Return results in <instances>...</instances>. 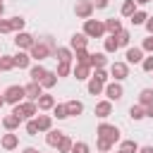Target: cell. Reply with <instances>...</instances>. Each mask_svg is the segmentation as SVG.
Masks as SVG:
<instances>
[{"label":"cell","mask_w":153,"mask_h":153,"mask_svg":"<svg viewBox=\"0 0 153 153\" xmlns=\"http://www.w3.org/2000/svg\"><path fill=\"white\" fill-rule=\"evenodd\" d=\"M72 74H74V79H76V81H84V79H91V67H88V65H74V69H72Z\"/></svg>","instance_id":"9a60e30c"},{"label":"cell","mask_w":153,"mask_h":153,"mask_svg":"<svg viewBox=\"0 0 153 153\" xmlns=\"http://www.w3.org/2000/svg\"><path fill=\"white\" fill-rule=\"evenodd\" d=\"M26 134H29V136H36V134H38V124H36V120H29V122H26Z\"/></svg>","instance_id":"7bdbcfd3"},{"label":"cell","mask_w":153,"mask_h":153,"mask_svg":"<svg viewBox=\"0 0 153 153\" xmlns=\"http://www.w3.org/2000/svg\"><path fill=\"white\" fill-rule=\"evenodd\" d=\"M24 91H26V100H38L41 96H43V86L38 84V81H31V84H26L24 86Z\"/></svg>","instance_id":"8fae6325"},{"label":"cell","mask_w":153,"mask_h":153,"mask_svg":"<svg viewBox=\"0 0 153 153\" xmlns=\"http://www.w3.org/2000/svg\"><path fill=\"white\" fill-rule=\"evenodd\" d=\"M31 65V55L29 53H24V50H19L17 55H14V67H19V69H26Z\"/></svg>","instance_id":"44dd1931"},{"label":"cell","mask_w":153,"mask_h":153,"mask_svg":"<svg viewBox=\"0 0 153 153\" xmlns=\"http://www.w3.org/2000/svg\"><path fill=\"white\" fill-rule=\"evenodd\" d=\"M91 79H96V81H100V84H108V72H105V69H96V72L91 74Z\"/></svg>","instance_id":"60d3db41"},{"label":"cell","mask_w":153,"mask_h":153,"mask_svg":"<svg viewBox=\"0 0 153 153\" xmlns=\"http://www.w3.org/2000/svg\"><path fill=\"white\" fill-rule=\"evenodd\" d=\"M124 57H127V65H141L143 62V48H131L129 45Z\"/></svg>","instance_id":"30bf717a"},{"label":"cell","mask_w":153,"mask_h":153,"mask_svg":"<svg viewBox=\"0 0 153 153\" xmlns=\"http://www.w3.org/2000/svg\"><path fill=\"white\" fill-rule=\"evenodd\" d=\"M45 74H48V69H45L43 65H33V67L29 69V76H31V81H38V84L43 81V76H45Z\"/></svg>","instance_id":"7402d4cb"},{"label":"cell","mask_w":153,"mask_h":153,"mask_svg":"<svg viewBox=\"0 0 153 153\" xmlns=\"http://www.w3.org/2000/svg\"><path fill=\"white\" fill-rule=\"evenodd\" d=\"M105 96H108L110 103H112V100H120V98L124 96L122 84H120V81H110V84H105Z\"/></svg>","instance_id":"ba28073f"},{"label":"cell","mask_w":153,"mask_h":153,"mask_svg":"<svg viewBox=\"0 0 153 153\" xmlns=\"http://www.w3.org/2000/svg\"><path fill=\"white\" fill-rule=\"evenodd\" d=\"M110 76H112L115 81L127 79V76H129V65H127V62H112V65H110Z\"/></svg>","instance_id":"52a82bcc"},{"label":"cell","mask_w":153,"mask_h":153,"mask_svg":"<svg viewBox=\"0 0 153 153\" xmlns=\"http://www.w3.org/2000/svg\"><path fill=\"white\" fill-rule=\"evenodd\" d=\"M139 153H153V146H143V148H139Z\"/></svg>","instance_id":"816d5d0a"},{"label":"cell","mask_w":153,"mask_h":153,"mask_svg":"<svg viewBox=\"0 0 153 153\" xmlns=\"http://www.w3.org/2000/svg\"><path fill=\"white\" fill-rule=\"evenodd\" d=\"M141 69H143V72H153V55L143 57V62H141Z\"/></svg>","instance_id":"bcb514c9"},{"label":"cell","mask_w":153,"mask_h":153,"mask_svg":"<svg viewBox=\"0 0 153 153\" xmlns=\"http://www.w3.org/2000/svg\"><path fill=\"white\" fill-rule=\"evenodd\" d=\"M0 122H2V120H0Z\"/></svg>","instance_id":"91938a15"},{"label":"cell","mask_w":153,"mask_h":153,"mask_svg":"<svg viewBox=\"0 0 153 153\" xmlns=\"http://www.w3.org/2000/svg\"><path fill=\"white\" fill-rule=\"evenodd\" d=\"M55 84H57V74H55V72H48V74L43 76V81H41L43 88H53Z\"/></svg>","instance_id":"1f68e13d"},{"label":"cell","mask_w":153,"mask_h":153,"mask_svg":"<svg viewBox=\"0 0 153 153\" xmlns=\"http://www.w3.org/2000/svg\"><path fill=\"white\" fill-rule=\"evenodd\" d=\"M93 2V7H98V10H105L108 5H110V0H91Z\"/></svg>","instance_id":"c3c4849f"},{"label":"cell","mask_w":153,"mask_h":153,"mask_svg":"<svg viewBox=\"0 0 153 153\" xmlns=\"http://www.w3.org/2000/svg\"><path fill=\"white\" fill-rule=\"evenodd\" d=\"M129 117L136 120V122L143 120V117H146V108H143V105H131V108H129Z\"/></svg>","instance_id":"f546056e"},{"label":"cell","mask_w":153,"mask_h":153,"mask_svg":"<svg viewBox=\"0 0 153 153\" xmlns=\"http://www.w3.org/2000/svg\"><path fill=\"white\" fill-rule=\"evenodd\" d=\"M74 60H76V65H88L91 55L86 53V48H84V50H74Z\"/></svg>","instance_id":"e575fe53"},{"label":"cell","mask_w":153,"mask_h":153,"mask_svg":"<svg viewBox=\"0 0 153 153\" xmlns=\"http://www.w3.org/2000/svg\"><path fill=\"white\" fill-rule=\"evenodd\" d=\"M146 19H148V14H146L143 10H136V12L129 17V22H131L134 26H141V24H146Z\"/></svg>","instance_id":"83f0119b"},{"label":"cell","mask_w":153,"mask_h":153,"mask_svg":"<svg viewBox=\"0 0 153 153\" xmlns=\"http://www.w3.org/2000/svg\"><path fill=\"white\" fill-rule=\"evenodd\" d=\"M2 7H5V5H2V0H0V10H2Z\"/></svg>","instance_id":"9f6ffc18"},{"label":"cell","mask_w":153,"mask_h":153,"mask_svg":"<svg viewBox=\"0 0 153 153\" xmlns=\"http://www.w3.org/2000/svg\"><path fill=\"white\" fill-rule=\"evenodd\" d=\"M0 33H12V22L10 19H0Z\"/></svg>","instance_id":"f6af8a7d"},{"label":"cell","mask_w":153,"mask_h":153,"mask_svg":"<svg viewBox=\"0 0 153 153\" xmlns=\"http://www.w3.org/2000/svg\"><path fill=\"white\" fill-rule=\"evenodd\" d=\"M2 105H5V96H0V108H2Z\"/></svg>","instance_id":"11a10c76"},{"label":"cell","mask_w":153,"mask_h":153,"mask_svg":"<svg viewBox=\"0 0 153 153\" xmlns=\"http://www.w3.org/2000/svg\"><path fill=\"white\" fill-rule=\"evenodd\" d=\"M50 53H55L45 41H41V43H33L31 45V50H29V55H31V60H36V62H41V60H45Z\"/></svg>","instance_id":"5b68a950"},{"label":"cell","mask_w":153,"mask_h":153,"mask_svg":"<svg viewBox=\"0 0 153 153\" xmlns=\"http://www.w3.org/2000/svg\"><path fill=\"white\" fill-rule=\"evenodd\" d=\"M55 153H60V151H55Z\"/></svg>","instance_id":"6f0895ef"},{"label":"cell","mask_w":153,"mask_h":153,"mask_svg":"<svg viewBox=\"0 0 153 153\" xmlns=\"http://www.w3.org/2000/svg\"><path fill=\"white\" fill-rule=\"evenodd\" d=\"M96 146H98V151H100V153H105V151H110V148H112V143H110V141H105V139H98V141H96Z\"/></svg>","instance_id":"ee69618b"},{"label":"cell","mask_w":153,"mask_h":153,"mask_svg":"<svg viewBox=\"0 0 153 153\" xmlns=\"http://www.w3.org/2000/svg\"><path fill=\"white\" fill-rule=\"evenodd\" d=\"M72 153H91V148H88V143H84V141H76V143L72 146Z\"/></svg>","instance_id":"b9f144b4"},{"label":"cell","mask_w":153,"mask_h":153,"mask_svg":"<svg viewBox=\"0 0 153 153\" xmlns=\"http://www.w3.org/2000/svg\"><path fill=\"white\" fill-rule=\"evenodd\" d=\"M33 43H36V38H33L31 33H26V31H22V33L14 36V45H17L19 50H31Z\"/></svg>","instance_id":"9c48e42d"},{"label":"cell","mask_w":153,"mask_h":153,"mask_svg":"<svg viewBox=\"0 0 153 153\" xmlns=\"http://www.w3.org/2000/svg\"><path fill=\"white\" fill-rule=\"evenodd\" d=\"M86 43H88V36H86L84 31H81V33H74V36L69 38V48H72V50H84Z\"/></svg>","instance_id":"7c38bea8"},{"label":"cell","mask_w":153,"mask_h":153,"mask_svg":"<svg viewBox=\"0 0 153 153\" xmlns=\"http://www.w3.org/2000/svg\"><path fill=\"white\" fill-rule=\"evenodd\" d=\"M22 153H41V151H38V148H31V146H29V148H24Z\"/></svg>","instance_id":"f5cc1de1"},{"label":"cell","mask_w":153,"mask_h":153,"mask_svg":"<svg viewBox=\"0 0 153 153\" xmlns=\"http://www.w3.org/2000/svg\"><path fill=\"white\" fill-rule=\"evenodd\" d=\"M136 12V2L134 0H124L122 2V17H131Z\"/></svg>","instance_id":"d6a6232c"},{"label":"cell","mask_w":153,"mask_h":153,"mask_svg":"<svg viewBox=\"0 0 153 153\" xmlns=\"http://www.w3.org/2000/svg\"><path fill=\"white\" fill-rule=\"evenodd\" d=\"M96 139H105V141H110L112 146L120 141V129L115 127V124H108V122H100L98 127H96Z\"/></svg>","instance_id":"6da1fadb"},{"label":"cell","mask_w":153,"mask_h":153,"mask_svg":"<svg viewBox=\"0 0 153 153\" xmlns=\"http://www.w3.org/2000/svg\"><path fill=\"white\" fill-rule=\"evenodd\" d=\"M84 33H86L88 38H103V36H105V22L86 19V22H84Z\"/></svg>","instance_id":"277c9868"},{"label":"cell","mask_w":153,"mask_h":153,"mask_svg":"<svg viewBox=\"0 0 153 153\" xmlns=\"http://www.w3.org/2000/svg\"><path fill=\"white\" fill-rule=\"evenodd\" d=\"M0 143H2V148H5V151H14V148L19 146V136H17L14 131H7V134L2 136V141H0Z\"/></svg>","instance_id":"5bb4252c"},{"label":"cell","mask_w":153,"mask_h":153,"mask_svg":"<svg viewBox=\"0 0 153 153\" xmlns=\"http://www.w3.org/2000/svg\"><path fill=\"white\" fill-rule=\"evenodd\" d=\"M110 112H112V103H110V100H100V103H96V117L105 120V117H110Z\"/></svg>","instance_id":"2e32d148"},{"label":"cell","mask_w":153,"mask_h":153,"mask_svg":"<svg viewBox=\"0 0 153 153\" xmlns=\"http://www.w3.org/2000/svg\"><path fill=\"white\" fill-rule=\"evenodd\" d=\"M117 153H120V151H117Z\"/></svg>","instance_id":"680465c9"},{"label":"cell","mask_w":153,"mask_h":153,"mask_svg":"<svg viewBox=\"0 0 153 153\" xmlns=\"http://www.w3.org/2000/svg\"><path fill=\"white\" fill-rule=\"evenodd\" d=\"M36 124H38V131H50L53 127V115H36Z\"/></svg>","instance_id":"ffe728a7"},{"label":"cell","mask_w":153,"mask_h":153,"mask_svg":"<svg viewBox=\"0 0 153 153\" xmlns=\"http://www.w3.org/2000/svg\"><path fill=\"white\" fill-rule=\"evenodd\" d=\"M10 22H12V31H14V33H22V31H24V24H26L24 17H12Z\"/></svg>","instance_id":"836d02e7"},{"label":"cell","mask_w":153,"mask_h":153,"mask_svg":"<svg viewBox=\"0 0 153 153\" xmlns=\"http://www.w3.org/2000/svg\"><path fill=\"white\" fill-rule=\"evenodd\" d=\"M72 146H74V141H72L69 136H65V139L60 141V146H57V151H60V153H72Z\"/></svg>","instance_id":"f35d334b"},{"label":"cell","mask_w":153,"mask_h":153,"mask_svg":"<svg viewBox=\"0 0 153 153\" xmlns=\"http://www.w3.org/2000/svg\"><path fill=\"white\" fill-rule=\"evenodd\" d=\"M14 69V55H2L0 57V72H10Z\"/></svg>","instance_id":"4dcf8cb0"},{"label":"cell","mask_w":153,"mask_h":153,"mask_svg":"<svg viewBox=\"0 0 153 153\" xmlns=\"http://www.w3.org/2000/svg\"><path fill=\"white\" fill-rule=\"evenodd\" d=\"M2 96H5V103H10V105L14 108V105L24 103V98H26V91H24V86H19V84H12V86H7V91H5Z\"/></svg>","instance_id":"7a4b0ae2"},{"label":"cell","mask_w":153,"mask_h":153,"mask_svg":"<svg viewBox=\"0 0 153 153\" xmlns=\"http://www.w3.org/2000/svg\"><path fill=\"white\" fill-rule=\"evenodd\" d=\"M62 139H65V131H60V129H50V131L45 134V143L53 146V148H57Z\"/></svg>","instance_id":"4fadbf2b"},{"label":"cell","mask_w":153,"mask_h":153,"mask_svg":"<svg viewBox=\"0 0 153 153\" xmlns=\"http://www.w3.org/2000/svg\"><path fill=\"white\" fill-rule=\"evenodd\" d=\"M105 65H108L105 53H93V55H91V60H88V67H93V69H103Z\"/></svg>","instance_id":"e0dca14e"},{"label":"cell","mask_w":153,"mask_h":153,"mask_svg":"<svg viewBox=\"0 0 153 153\" xmlns=\"http://www.w3.org/2000/svg\"><path fill=\"white\" fill-rule=\"evenodd\" d=\"M36 105H38V110H53L57 103H55V98H53L50 93H43V96L36 100Z\"/></svg>","instance_id":"ac0fdd59"},{"label":"cell","mask_w":153,"mask_h":153,"mask_svg":"<svg viewBox=\"0 0 153 153\" xmlns=\"http://www.w3.org/2000/svg\"><path fill=\"white\" fill-rule=\"evenodd\" d=\"M105 31H110V36H117V33L122 31V22H120V19H115V17L105 19Z\"/></svg>","instance_id":"cb8c5ba5"},{"label":"cell","mask_w":153,"mask_h":153,"mask_svg":"<svg viewBox=\"0 0 153 153\" xmlns=\"http://www.w3.org/2000/svg\"><path fill=\"white\" fill-rule=\"evenodd\" d=\"M115 38H117V43H120V45H124V48H129V43H131V36H129V31H124V29H122V31H120Z\"/></svg>","instance_id":"8d00e7d4"},{"label":"cell","mask_w":153,"mask_h":153,"mask_svg":"<svg viewBox=\"0 0 153 153\" xmlns=\"http://www.w3.org/2000/svg\"><path fill=\"white\" fill-rule=\"evenodd\" d=\"M65 105H67V115H69V117H76V115L84 112V103H81V100H67Z\"/></svg>","instance_id":"603a6c76"},{"label":"cell","mask_w":153,"mask_h":153,"mask_svg":"<svg viewBox=\"0 0 153 153\" xmlns=\"http://www.w3.org/2000/svg\"><path fill=\"white\" fill-rule=\"evenodd\" d=\"M146 117H151V120H153V103L146 108Z\"/></svg>","instance_id":"f907efd6"},{"label":"cell","mask_w":153,"mask_h":153,"mask_svg":"<svg viewBox=\"0 0 153 153\" xmlns=\"http://www.w3.org/2000/svg\"><path fill=\"white\" fill-rule=\"evenodd\" d=\"M93 10H96V7H93V2H91V0H76V5H74L76 17H79V19H84V22H86V19H91Z\"/></svg>","instance_id":"8992f818"},{"label":"cell","mask_w":153,"mask_h":153,"mask_svg":"<svg viewBox=\"0 0 153 153\" xmlns=\"http://www.w3.org/2000/svg\"><path fill=\"white\" fill-rule=\"evenodd\" d=\"M105 91V84H100V81H96V79H88V93L91 96H100Z\"/></svg>","instance_id":"f1b7e54d"},{"label":"cell","mask_w":153,"mask_h":153,"mask_svg":"<svg viewBox=\"0 0 153 153\" xmlns=\"http://www.w3.org/2000/svg\"><path fill=\"white\" fill-rule=\"evenodd\" d=\"M55 60H57V62H72V60H74L72 48H57V50H55Z\"/></svg>","instance_id":"d4e9b609"},{"label":"cell","mask_w":153,"mask_h":153,"mask_svg":"<svg viewBox=\"0 0 153 153\" xmlns=\"http://www.w3.org/2000/svg\"><path fill=\"white\" fill-rule=\"evenodd\" d=\"M151 103H153V88H141V93H139V105L148 108Z\"/></svg>","instance_id":"484cf974"},{"label":"cell","mask_w":153,"mask_h":153,"mask_svg":"<svg viewBox=\"0 0 153 153\" xmlns=\"http://www.w3.org/2000/svg\"><path fill=\"white\" fill-rule=\"evenodd\" d=\"M53 117H57V120H67V117H69V115H67V105H65V103L55 105V108H53Z\"/></svg>","instance_id":"d590c367"},{"label":"cell","mask_w":153,"mask_h":153,"mask_svg":"<svg viewBox=\"0 0 153 153\" xmlns=\"http://www.w3.org/2000/svg\"><path fill=\"white\" fill-rule=\"evenodd\" d=\"M117 48H120L117 38H115V36H108V38H105V53H117Z\"/></svg>","instance_id":"74e56055"},{"label":"cell","mask_w":153,"mask_h":153,"mask_svg":"<svg viewBox=\"0 0 153 153\" xmlns=\"http://www.w3.org/2000/svg\"><path fill=\"white\" fill-rule=\"evenodd\" d=\"M22 122H24V120H19V117H17V115H12V112L2 117V127H5L7 131H14V129H17V127H19Z\"/></svg>","instance_id":"d6986e66"},{"label":"cell","mask_w":153,"mask_h":153,"mask_svg":"<svg viewBox=\"0 0 153 153\" xmlns=\"http://www.w3.org/2000/svg\"><path fill=\"white\" fill-rule=\"evenodd\" d=\"M146 53H151L153 55V36H148V38H143V45H141Z\"/></svg>","instance_id":"7dc6e473"},{"label":"cell","mask_w":153,"mask_h":153,"mask_svg":"<svg viewBox=\"0 0 153 153\" xmlns=\"http://www.w3.org/2000/svg\"><path fill=\"white\" fill-rule=\"evenodd\" d=\"M12 115H17L19 120H31L33 115H38V105L33 100H24V103L12 108Z\"/></svg>","instance_id":"3957f363"},{"label":"cell","mask_w":153,"mask_h":153,"mask_svg":"<svg viewBox=\"0 0 153 153\" xmlns=\"http://www.w3.org/2000/svg\"><path fill=\"white\" fill-rule=\"evenodd\" d=\"M143 26H146V31H148V36H153V17H148Z\"/></svg>","instance_id":"681fc988"},{"label":"cell","mask_w":153,"mask_h":153,"mask_svg":"<svg viewBox=\"0 0 153 153\" xmlns=\"http://www.w3.org/2000/svg\"><path fill=\"white\" fill-rule=\"evenodd\" d=\"M120 153H139V143L131 141V139H127V141L120 143Z\"/></svg>","instance_id":"4316f807"},{"label":"cell","mask_w":153,"mask_h":153,"mask_svg":"<svg viewBox=\"0 0 153 153\" xmlns=\"http://www.w3.org/2000/svg\"><path fill=\"white\" fill-rule=\"evenodd\" d=\"M136 5H146V2H151V0H134Z\"/></svg>","instance_id":"db71d44e"},{"label":"cell","mask_w":153,"mask_h":153,"mask_svg":"<svg viewBox=\"0 0 153 153\" xmlns=\"http://www.w3.org/2000/svg\"><path fill=\"white\" fill-rule=\"evenodd\" d=\"M69 72H72V65L69 62H57V72H55L57 76H67Z\"/></svg>","instance_id":"ab89813d"}]
</instances>
